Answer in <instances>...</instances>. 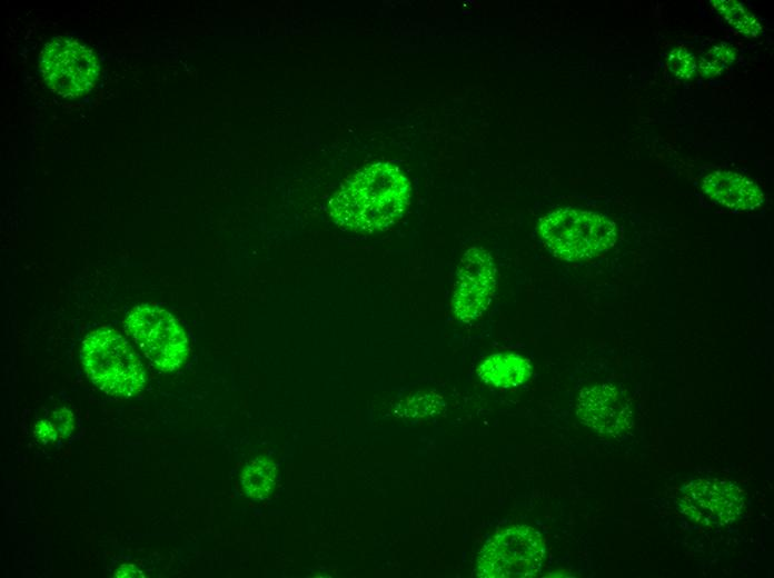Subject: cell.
<instances>
[{"label":"cell","mask_w":774,"mask_h":578,"mask_svg":"<svg viewBox=\"0 0 774 578\" xmlns=\"http://www.w3.org/2000/svg\"><path fill=\"white\" fill-rule=\"evenodd\" d=\"M410 183L393 163L377 162L350 177L331 197L329 215L340 228L360 233L383 231L406 210Z\"/></svg>","instance_id":"cell-1"},{"label":"cell","mask_w":774,"mask_h":578,"mask_svg":"<svg viewBox=\"0 0 774 578\" xmlns=\"http://www.w3.org/2000/svg\"><path fill=\"white\" fill-rule=\"evenodd\" d=\"M80 358L90 380L109 396L133 397L143 388L146 375L141 361L113 329L99 328L87 335Z\"/></svg>","instance_id":"cell-2"},{"label":"cell","mask_w":774,"mask_h":578,"mask_svg":"<svg viewBox=\"0 0 774 578\" xmlns=\"http://www.w3.org/2000/svg\"><path fill=\"white\" fill-rule=\"evenodd\" d=\"M538 233L557 258L579 261L596 257L612 247L616 240L615 223L603 215L563 208L544 216Z\"/></svg>","instance_id":"cell-3"},{"label":"cell","mask_w":774,"mask_h":578,"mask_svg":"<svg viewBox=\"0 0 774 578\" xmlns=\"http://www.w3.org/2000/svg\"><path fill=\"white\" fill-rule=\"evenodd\" d=\"M125 326L143 355L159 369L172 371L186 360L188 338L169 311L139 305L129 311Z\"/></svg>","instance_id":"cell-4"},{"label":"cell","mask_w":774,"mask_h":578,"mask_svg":"<svg viewBox=\"0 0 774 578\" xmlns=\"http://www.w3.org/2000/svg\"><path fill=\"white\" fill-rule=\"evenodd\" d=\"M545 549L540 535L528 526H513L496 534L483 547L477 575L486 578L535 576L542 568Z\"/></svg>","instance_id":"cell-5"},{"label":"cell","mask_w":774,"mask_h":578,"mask_svg":"<svg viewBox=\"0 0 774 578\" xmlns=\"http://www.w3.org/2000/svg\"><path fill=\"white\" fill-rule=\"evenodd\" d=\"M39 62L46 83L53 92L66 98L88 92L99 73L93 51L67 37L51 39L42 49Z\"/></svg>","instance_id":"cell-6"},{"label":"cell","mask_w":774,"mask_h":578,"mask_svg":"<svg viewBox=\"0 0 774 578\" xmlns=\"http://www.w3.org/2000/svg\"><path fill=\"white\" fill-rule=\"evenodd\" d=\"M498 285V271L492 253L478 246L462 256L454 282L452 309L464 323L478 320L489 308Z\"/></svg>","instance_id":"cell-7"},{"label":"cell","mask_w":774,"mask_h":578,"mask_svg":"<svg viewBox=\"0 0 774 578\" xmlns=\"http://www.w3.org/2000/svg\"><path fill=\"white\" fill-rule=\"evenodd\" d=\"M577 415L586 426L607 436H617L632 423L627 403L608 383L583 389L577 398Z\"/></svg>","instance_id":"cell-8"},{"label":"cell","mask_w":774,"mask_h":578,"mask_svg":"<svg viewBox=\"0 0 774 578\" xmlns=\"http://www.w3.org/2000/svg\"><path fill=\"white\" fill-rule=\"evenodd\" d=\"M685 511L697 521L726 524L735 519L743 507V497L726 482L697 481L683 499Z\"/></svg>","instance_id":"cell-9"},{"label":"cell","mask_w":774,"mask_h":578,"mask_svg":"<svg viewBox=\"0 0 774 578\" xmlns=\"http://www.w3.org/2000/svg\"><path fill=\"white\" fill-rule=\"evenodd\" d=\"M702 189L711 200L728 209L751 211L764 202L761 188L733 171L718 170L710 173L704 178Z\"/></svg>","instance_id":"cell-10"},{"label":"cell","mask_w":774,"mask_h":578,"mask_svg":"<svg viewBox=\"0 0 774 578\" xmlns=\"http://www.w3.org/2000/svg\"><path fill=\"white\" fill-rule=\"evenodd\" d=\"M478 375L485 382L496 387H515L530 375L527 359L514 353H497L488 357L479 367Z\"/></svg>","instance_id":"cell-11"},{"label":"cell","mask_w":774,"mask_h":578,"mask_svg":"<svg viewBox=\"0 0 774 578\" xmlns=\"http://www.w3.org/2000/svg\"><path fill=\"white\" fill-rule=\"evenodd\" d=\"M276 464L258 457L246 465L241 474V486L246 495L252 499H265L276 485Z\"/></svg>","instance_id":"cell-12"},{"label":"cell","mask_w":774,"mask_h":578,"mask_svg":"<svg viewBox=\"0 0 774 578\" xmlns=\"http://www.w3.org/2000/svg\"><path fill=\"white\" fill-rule=\"evenodd\" d=\"M711 3L738 32L754 37L762 30L758 21L741 3L732 0H714Z\"/></svg>","instance_id":"cell-13"},{"label":"cell","mask_w":774,"mask_h":578,"mask_svg":"<svg viewBox=\"0 0 774 578\" xmlns=\"http://www.w3.org/2000/svg\"><path fill=\"white\" fill-rule=\"evenodd\" d=\"M667 63L669 70L681 79H691L696 71L695 57L684 48L671 51Z\"/></svg>","instance_id":"cell-14"},{"label":"cell","mask_w":774,"mask_h":578,"mask_svg":"<svg viewBox=\"0 0 774 578\" xmlns=\"http://www.w3.org/2000/svg\"><path fill=\"white\" fill-rule=\"evenodd\" d=\"M708 56L724 67L735 60V51L726 44L714 47L710 50Z\"/></svg>","instance_id":"cell-15"},{"label":"cell","mask_w":774,"mask_h":578,"mask_svg":"<svg viewBox=\"0 0 774 578\" xmlns=\"http://www.w3.org/2000/svg\"><path fill=\"white\" fill-rule=\"evenodd\" d=\"M36 435L39 439L47 441L54 439L57 431L56 427L48 420H41L36 425Z\"/></svg>","instance_id":"cell-16"},{"label":"cell","mask_w":774,"mask_h":578,"mask_svg":"<svg viewBox=\"0 0 774 578\" xmlns=\"http://www.w3.org/2000/svg\"><path fill=\"white\" fill-rule=\"evenodd\" d=\"M116 577H143L142 572L133 565H122L117 571Z\"/></svg>","instance_id":"cell-17"}]
</instances>
